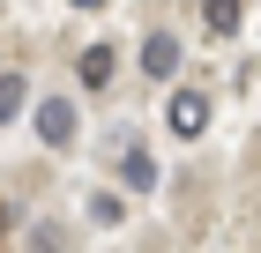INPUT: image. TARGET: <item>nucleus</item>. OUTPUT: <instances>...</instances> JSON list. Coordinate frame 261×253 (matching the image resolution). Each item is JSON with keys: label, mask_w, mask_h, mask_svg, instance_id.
Listing matches in <instances>:
<instances>
[{"label": "nucleus", "mask_w": 261, "mask_h": 253, "mask_svg": "<svg viewBox=\"0 0 261 253\" xmlns=\"http://www.w3.org/2000/svg\"><path fill=\"white\" fill-rule=\"evenodd\" d=\"M112 67H120V60H112V45H90V52L75 60V75H82V90H105V82H112Z\"/></svg>", "instance_id": "obj_4"}, {"label": "nucleus", "mask_w": 261, "mask_h": 253, "mask_svg": "<svg viewBox=\"0 0 261 253\" xmlns=\"http://www.w3.org/2000/svg\"><path fill=\"white\" fill-rule=\"evenodd\" d=\"M30 127H38L45 149H75V134H82V119H75V104H67V97H45L38 112H30Z\"/></svg>", "instance_id": "obj_1"}, {"label": "nucleus", "mask_w": 261, "mask_h": 253, "mask_svg": "<svg viewBox=\"0 0 261 253\" xmlns=\"http://www.w3.org/2000/svg\"><path fill=\"white\" fill-rule=\"evenodd\" d=\"M142 75H149V82H172V75H179V38H172V30H149V38H142Z\"/></svg>", "instance_id": "obj_3"}, {"label": "nucleus", "mask_w": 261, "mask_h": 253, "mask_svg": "<svg viewBox=\"0 0 261 253\" xmlns=\"http://www.w3.org/2000/svg\"><path fill=\"white\" fill-rule=\"evenodd\" d=\"M164 127H172L179 142L209 134V97H201V90H172V104H164Z\"/></svg>", "instance_id": "obj_2"}, {"label": "nucleus", "mask_w": 261, "mask_h": 253, "mask_svg": "<svg viewBox=\"0 0 261 253\" xmlns=\"http://www.w3.org/2000/svg\"><path fill=\"white\" fill-rule=\"evenodd\" d=\"M67 8H105V0H67Z\"/></svg>", "instance_id": "obj_10"}, {"label": "nucleus", "mask_w": 261, "mask_h": 253, "mask_svg": "<svg viewBox=\"0 0 261 253\" xmlns=\"http://www.w3.org/2000/svg\"><path fill=\"white\" fill-rule=\"evenodd\" d=\"M239 15H246V0H201V22H209L217 38H231V30H239Z\"/></svg>", "instance_id": "obj_5"}, {"label": "nucleus", "mask_w": 261, "mask_h": 253, "mask_svg": "<svg viewBox=\"0 0 261 253\" xmlns=\"http://www.w3.org/2000/svg\"><path fill=\"white\" fill-rule=\"evenodd\" d=\"M8 223H15V209H8V201H0V238H8Z\"/></svg>", "instance_id": "obj_9"}, {"label": "nucleus", "mask_w": 261, "mask_h": 253, "mask_svg": "<svg viewBox=\"0 0 261 253\" xmlns=\"http://www.w3.org/2000/svg\"><path fill=\"white\" fill-rule=\"evenodd\" d=\"M22 104H30V82H22V75H0V119H15Z\"/></svg>", "instance_id": "obj_7"}, {"label": "nucleus", "mask_w": 261, "mask_h": 253, "mask_svg": "<svg viewBox=\"0 0 261 253\" xmlns=\"http://www.w3.org/2000/svg\"><path fill=\"white\" fill-rule=\"evenodd\" d=\"M120 172H127V186H157V164H149V149H127V156H120Z\"/></svg>", "instance_id": "obj_6"}, {"label": "nucleus", "mask_w": 261, "mask_h": 253, "mask_svg": "<svg viewBox=\"0 0 261 253\" xmlns=\"http://www.w3.org/2000/svg\"><path fill=\"white\" fill-rule=\"evenodd\" d=\"M60 246H67V238L53 231V223H38V231H30V253H60Z\"/></svg>", "instance_id": "obj_8"}]
</instances>
